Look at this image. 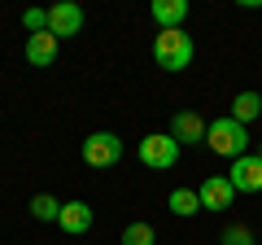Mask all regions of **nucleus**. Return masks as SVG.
<instances>
[{
    "instance_id": "obj_1",
    "label": "nucleus",
    "mask_w": 262,
    "mask_h": 245,
    "mask_svg": "<svg viewBox=\"0 0 262 245\" xmlns=\"http://www.w3.org/2000/svg\"><path fill=\"white\" fill-rule=\"evenodd\" d=\"M206 145L210 149L219 153V158H245V153H249V127H245V122H236L232 114H227V118H214L206 127Z\"/></svg>"
},
{
    "instance_id": "obj_2",
    "label": "nucleus",
    "mask_w": 262,
    "mask_h": 245,
    "mask_svg": "<svg viewBox=\"0 0 262 245\" xmlns=\"http://www.w3.org/2000/svg\"><path fill=\"white\" fill-rule=\"evenodd\" d=\"M192 57H196V48H192V35H188L184 27L158 31V39H153V62H158L162 70H188Z\"/></svg>"
},
{
    "instance_id": "obj_3",
    "label": "nucleus",
    "mask_w": 262,
    "mask_h": 245,
    "mask_svg": "<svg viewBox=\"0 0 262 245\" xmlns=\"http://www.w3.org/2000/svg\"><path fill=\"white\" fill-rule=\"evenodd\" d=\"M136 153H140L144 167H153V171H170V167L179 162V140H175L170 132H149V136L140 140V149H136Z\"/></svg>"
},
{
    "instance_id": "obj_4",
    "label": "nucleus",
    "mask_w": 262,
    "mask_h": 245,
    "mask_svg": "<svg viewBox=\"0 0 262 245\" xmlns=\"http://www.w3.org/2000/svg\"><path fill=\"white\" fill-rule=\"evenodd\" d=\"M118 158H122V140L114 132H92L83 140V162H88V167L105 171V167H114Z\"/></svg>"
},
{
    "instance_id": "obj_5",
    "label": "nucleus",
    "mask_w": 262,
    "mask_h": 245,
    "mask_svg": "<svg viewBox=\"0 0 262 245\" xmlns=\"http://www.w3.org/2000/svg\"><path fill=\"white\" fill-rule=\"evenodd\" d=\"M227 179H232L236 193H262V158H258V153L236 158L232 171H227Z\"/></svg>"
},
{
    "instance_id": "obj_6",
    "label": "nucleus",
    "mask_w": 262,
    "mask_h": 245,
    "mask_svg": "<svg viewBox=\"0 0 262 245\" xmlns=\"http://www.w3.org/2000/svg\"><path fill=\"white\" fill-rule=\"evenodd\" d=\"M48 31H53L57 39L79 35V31H83V9H79V5H70V0L53 5V9H48Z\"/></svg>"
},
{
    "instance_id": "obj_7",
    "label": "nucleus",
    "mask_w": 262,
    "mask_h": 245,
    "mask_svg": "<svg viewBox=\"0 0 262 245\" xmlns=\"http://www.w3.org/2000/svg\"><path fill=\"white\" fill-rule=\"evenodd\" d=\"M201 210H227L232 206V197H236V189H232V179L227 175H210V179H201Z\"/></svg>"
},
{
    "instance_id": "obj_8",
    "label": "nucleus",
    "mask_w": 262,
    "mask_h": 245,
    "mask_svg": "<svg viewBox=\"0 0 262 245\" xmlns=\"http://www.w3.org/2000/svg\"><path fill=\"white\" fill-rule=\"evenodd\" d=\"M206 127L210 122H201V114H192V110H184V114L170 118V136H175L179 145H206Z\"/></svg>"
},
{
    "instance_id": "obj_9",
    "label": "nucleus",
    "mask_w": 262,
    "mask_h": 245,
    "mask_svg": "<svg viewBox=\"0 0 262 245\" xmlns=\"http://www.w3.org/2000/svg\"><path fill=\"white\" fill-rule=\"evenodd\" d=\"M149 18L158 22V31H175V27H184V18H188V0H153Z\"/></svg>"
},
{
    "instance_id": "obj_10",
    "label": "nucleus",
    "mask_w": 262,
    "mask_h": 245,
    "mask_svg": "<svg viewBox=\"0 0 262 245\" xmlns=\"http://www.w3.org/2000/svg\"><path fill=\"white\" fill-rule=\"evenodd\" d=\"M57 44H61V39H57L53 31L27 35V62H31V66H53V62H57Z\"/></svg>"
},
{
    "instance_id": "obj_11",
    "label": "nucleus",
    "mask_w": 262,
    "mask_h": 245,
    "mask_svg": "<svg viewBox=\"0 0 262 245\" xmlns=\"http://www.w3.org/2000/svg\"><path fill=\"white\" fill-rule=\"evenodd\" d=\"M57 223H61V232L83 236L88 228H92V206H88V201H66V206H61V219H57Z\"/></svg>"
},
{
    "instance_id": "obj_12",
    "label": "nucleus",
    "mask_w": 262,
    "mask_h": 245,
    "mask_svg": "<svg viewBox=\"0 0 262 245\" xmlns=\"http://www.w3.org/2000/svg\"><path fill=\"white\" fill-rule=\"evenodd\" d=\"M258 114H262V92H236V101H232V118H236V122L249 127Z\"/></svg>"
},
{
    "instance_id": "obj_13",
    "label": "nucleus",
    "mask_w": 262,
    "mask_h": 245,
    "mask_svg": "<svg viewBox=\"0 0 262 245\" xmlns=\"http://www.w3.org/2000/svg\"><path fill=\"white\" fill-rule=\"evenodd\" d=\"M166 206H170V215L188 219V215H196V210H201V193H196V189H175V193L166 197Z\"/></svg>"
},
{
    "instance_id": "obj_14",
    "label": "nucleus",
    "mask_w": 262,
    "mask_h": 245,
    "mask_svg": "<svg viewBox=\"0 0 262 245\" xmlns=\"http://www.w3.org/2000/svg\"><path fill=\"white\" fill-rule=\"evenodd\" d=\"M31 215H35L39 223H57V219H61V201L48 197V193H39V197H31Z\"/></svg>"
},
{
    "instance_id": "obj_15",
    "label": "nucleus",
    "mask_w": 262,
    "mask_h": 245,
    "mask_svg": "<svg viewBox=\"0 0 262 245\" xmlns=\"http://www.w3.org/2000/svg\"><path fill=\"white\" fill-rule=\"evenodd\" d=\"M122 245H158V232H153V223H127Z\"/></svg>"
},
{
    "instance_id": "obj_16",
    "label": "nucleus",
    "mask_w": 262,
    "mask_h": 245,
    "mask_svg": "<svg viewBox=\"0 0 262 245\" xmlns=\"http://www.w3.org/2000/svg\"><path fill=\"white\" fill-rule=\"evenodd\" d=\"M22 27H27L31 35H39V31H48V9H27V13H22Z\"/></svg>"
},
{
    "instance_id": "obj_17",
    "label": "nucleus",
    "mask_w": 262,
    "mask_h": 245,
    "mask_svg": "<svg viewBox=\"0 0 262 245\" xmlns=\"http://www.w3.org/2000/svg\"><path fill=\"white\" fill-rule=\"evenodd\" d=\"M223 245H253V232H249V228H241V223H232L223 232Z\"/></svg>"
},
{
    "instance_id": "obj_18",
    "label": "nucleus",
    "mask_w": 262,
    "mask_h": 245,
    "mask_svg": "<svg viewBox=\"0 0 262 245\" xmlns=\"http://www.w3.org/2000/svg\"><path fill=\"white\" fill-rule=\"evenodd\" d=\"M258 158H262V140H258Z\"/></svg>"
}]
</instances>
